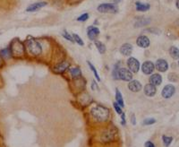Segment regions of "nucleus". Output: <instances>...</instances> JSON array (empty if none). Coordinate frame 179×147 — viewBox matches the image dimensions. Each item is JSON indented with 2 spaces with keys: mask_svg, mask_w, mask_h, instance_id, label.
Instances as JSON below:
<instances>
[{
  "mask_svg": "<svg viewBox=\"0 0 179 147\" xmlns=\"http://www.w3.org/2000/svg\"><path fill=\"white\" fill-rule=\"evenodd\" d=\"M135 7L138 12H146L151 8L150 4H145L141 2H136L135 3Z\"/></svg>",
  "mask_w": 179,
  "mask_h": 147,
  "instance_id": "obj_19",
  "label": "nucleus"
},
{
  "mask_svg": "<svg viewBox=\"0 0 179 147\" xmlns=\"http://www.w3.org/2000/svg\"><path fill=\"white\" fill-rule=\"evenodd\" d=\"M115 102L120 106L121 108H124L125 107V103H124V100H123V96L118 89L115 90Z\"/></svg>",
  "mask_w": 179,
  "mask_h": 147,
  "instance_id": "obj_21",
  "label": "nucleus"
},
{
  "mask_svg": "<svg viewBox=\"0 0 179 147\" xmlns=\"http://www.w3.org/2000/svg\"><path fill=\"white\" fill-rule=\"evenodd\" d=\"M120 1H121V0H114V2H115V3H119Z\"/></svg>",
  "mask_w": 179,
  "mask_h": 147,
  "instance_id": "obj_39",
  "label": "nucleus"
},
{
  "mask_svg": "<svg viewBox=\"0 0 179 147\" xmlns=\"http://www.w3.org/2000/svg\"><path fill=\"white\" fill-rule=\"evenodd\" d=\"M175 92V86L172 85V84H167V85H166V86L163 88L161 94H162V97H163V98H165V99H169V98H171V97L174 95Z\"/></svg>",
  "mask_w": 179,
  "mask_h": 147,
  "instance_id": "obj_7",
  "label": "nucleus"
},
{
  "mask_svg": "<svg viewBox=\"0 0 179 147\" xmlns=\"http://www.w3.org/2000/svg\"><path fill=\"white\" fill-rule=\"evenodd\" d=\"M117 7L115 4H109V3H105V4H100L98 7V11L102 14H115L117 12Z\"/></svg>",
  "mask_w": 179,
  "mask_h": 147,
  "instance_id": "obj_4",
  "label": "nucleus"
},
{
  "mask_svg": "<svg viewBox=\"0 0 179 147\" xmlns=\"http://www.w3.org/2000/svg\"><path fill=\"white\" fill-rule=\"evenodd\" d=\"M155 66L152 61H145L141 66V71L145 75H151L153 73Z\"/></svg>",
  "mask_w": 179,
  "mask_h": 147,
  "instance_id": "obj_8",
  "label": "nucleus"
},
{
  "mask_svg": "<svg viewBox=\"0 0 179 147\" xmlns=\"http://www.w3.org/2000/svg\"><path fill=\"white\" fill-rule=\"evenodd\" d=\"M156 68L160 72H166L168 69V64L165 59L160 58V59H158L156 62Z\"/></svg>",
  "mask_w": 179,
  "mask_h": 147,
  "instance_id": "obj_16",
  "label": "nucleus"
},
{
  "mask_svg": "<svg viewBox=\"0 0 179 147\" xmlns=\"http://www.w3.org/2000/svg\"><path fill=\"white\" fill-rule=\"evenodd\" d=\"M118 79L125 82H130L133 79V73L129 69L121 67L118 69Z\"/></svg>",
  "mask_w": 179,
  "mask_h": 147,
  "instance_id": "obj_5",
  "label": "nucleus"
},
{
  "mask_svg": "<svg viewBox=\"0 0 179 147\" xmlns=\"http://www.w3.org/2000/svg\"><path fill=\"white\" fill-rule=\"evenodd\" d=\"M69 72H70L71 75H72L74 78H78V77H80V76L82 75V72H81V70H80L78 67L71 68V69L69 70Z\"/></svg>",
  "mask_w": 179,
  "mask_h": 147,
  "instance_id": "obj_23",
  "label": "nucleus"
},
{
  "mask_svg": "<svg viewBox=\"0 0 179 147\" xmlns=\"http://www.w3.org/2000/svg\"><path fill=\"white\" fill-rule=\"evenodd\" d=\"M26 48L28 52L32 56H39L42 52L41 44L34 39H29L26 41Z\"/></svg>",
  "mask_w": 179,
  "mask_h": 147,
  "instance_id": "obj_2",
  "label": "nucleus"
},
{
  "mask_svg": "<svg viewBox=\"0 0 179 147\" xmlns=\"http://www.w3.org/2000/svg\"><path fill=\"white\" fill-rule=\"evenodd\" d=\"M87 63H88V65H89V67H90V68H91V70L93 72V74H94V75H95V77H96V79L100 82V75H99V73L97 72V70H96V68L94 67V66L90 62V61H87Z\"/></svg>",
  "mask_w": 179,
  "mask_h": 147,
  "instance_id": "obj_27",
  "label": "nucleus"
},
{
  "mask_svg": "<svg viewBox=\"0 0 179 147\" xmlns=\"http://www.w3.org/2000/svg\"><path fill=\"white\" fill-rule=\"evenodd\" d=\"M176 7L179 9V0H176Z\"/></svg>",
  "mask_w": 179,
  "mask_h": 147,
  "instance_id": "obj_38",
  "label": "nucleus"
},
{
  "mask_svg": "<svg viewBox=\"0 0 179 147\" xmlns=\"http://www.w3.org/2000/svg\"><path fill=\"white\" fill-rule=\"evenodd\" d=\"M91 114L93 119L98 122H105L109 117V109L104 106L97 105L91 110Z\"/></svg>",
  "mask_w": 179,
  "mask_h": 147,
  "instance_id": "obj_1",
  "label": "nucleus"
},
{
  "mask_svg": "<svg viewBox=\"0 0 179 147\" xmlns=\"http://www.w3.org/2000/svg\"><path fill=\"white\" fill-rule=\"evenodd\" d=\"M131 123L134 126L136 125V119H135V115L134 114H132V116H131Z\"/></svg>",
  "mask_w": 179,
  "mask_h": 147,
  "instance_id": "obj_36",
  "label": "nucleus"
},
{
  "mask_svg": "<svg viewBox=\"0 0 179 147\" xmlns=\"http://www.w3.org/2000/svg\"><path fill=\"white\" fill-rule=\"evenodd\" d=\"M155 123H156V119H146L142 122V124L144 126H150V125H153Z\"/></svg>",
  "mask_w": 179,
  "mask_h": 147,
  "instance_id": "obj_29",
  "label": "nucleus"
},
{
  "mask_svg": "<svg viewBox=\"0 0 179 147\" xmlns=\"http://www.w3.org/2000/svg\"><path fill=\"white\" fill-rule=\"evenodd\" d=\"M0 56L4 58H9L11 57L12 54H11V50H10V48H6V49H1L0 50Z\"/></svg>",
  "mask_w": 179,
  "mask_h": 147,
  "instance_id": "obj_24",
  "label": "nucleus"
},
{
  "mask_svg": "<svg viewBox=\"0 0 179 147\" xmlns=\"http://www.w3.org/2000/svg\"><path fill=\"white\" fill-rule=\"evenodd\" d=\"M114 136H115V132L111 129H108L102 134L101 140L103 142H110L114 139Z\"/></svg>",
  "mask_w": 179,
  "mask_h": 147,
  "instance_id": "obj_17",
  "label": "nucleus"
},
{
  "mask_svg": "<svg viewBox=\"0 0 179 147\" xmlns=\"http://www.w3.org/2000/svg\"><path fill=\"white\" fill-rule=\"evenodd\" d=\"M128 88L129 90L133 93H138L141 90V83L137 81V80H131L128 83Z\"/></svg>",
  "mask_w": 179,
  "mask_h": 147,
  "instance_id": "obj_11",
  "label": "nucleus"
},
{
  "mask_svg": "<svg viewBox=\"0 0 179 147\" xmlns=\"http://www.w3.org/2000/svg\"><path fill=\"white\" fill-rule=\"evenodd\" d=\"M63 37L64 38H66V40H68V41H70L71 42H74V38H73V36L72 35H70L66 31H65L64 33H63Z\"/></svg>",
  "mask_w": 179,
  "mask_h": 147,
  "instance_id": "obj_32",
  "label": "nucleus"
},
{
  "mask_svg": "<svg viewBox=\"0 0 179 147\" xmlns=\"http://www.w3.org/2000/svg\"><path fill=\"white\" fill-rule=\"evenodd\" d=\"M100 35V30L99 28L94 26H90L87 30V36L91 41H95L96 38Z\"/></svg>",
  "mask_w": 179,
  "mask_h": 147,
  "instance_id": "obj_9",
  "label": "nucleus"
},
{
  "mask_svg": "<svg viewBox=\"0 0 179 147\" xmlns=\"http://www.w3.org/2000/svg\"><path fill=\"white\" fill-rule=\"evenodd\" d=\"M2 64H3V60H2V56H0V67H1Z\"/></svg>",
  "mask_w": 179,
  "mask_h": 147,
  "instance_id": "obj_37",
  "label": "nucleus"
},
{
  "mask_svg": "<svg viewBox=\"0 0 179 147\" xmlns=\"http://www.w3.org/2000/svg\"><path fill=\"white\" fill-rule=\"evenodd\" d=\"M162 140H163L164 145H165L166 147H168V146L171 144L172 141H173V137H171V136H167V135H163V136H162Z\"/></svg>",
  "mask_w": 179,
  "mask_h": 147,
  "instance_id": "obj_26",
  "label": "nucleus"
},
{
  "mask_svg": "<svg viewBox=\"0 0 179 147\" xmlns=\"http://www.w3.org/2000/svg\"><path fill=\"white\" fill-rule=\"evenodd\" d=\"M150 22H151V20H150V19L141 17V18L137 19V21H136L135 23H134V26H135L136 28H137V27H143V26L148 25Z\"/></svg>",
  "mask_w": 179,
  "mask_h": 147,
  "instance_id": "obj_20",
  "label": "nucleus"
},
{
  "mask_svg": "<svg viewBox=\"0 0 179 147\" xmlns=\"http://www.w3.org/2000/svg\"><path fill=\"white\" fill-rule=\"evenodd\" d=\"M113 106H114V109H115V110L116 111V113L117 114H119V115H121L122 113H123V110H122V108L119 106L116 102H114L113 103Z\"/></svg>",
  "mask_w": 179,
  "mask_h": 147,
  "instance_id": "obj_30",
  "label": "nucleus"
},
{
  "mask_svg": "<svg viewBox=\"0 0 179 147\" xmlns=\"http://www.w3.org/2000/svg\"><path fill=\"white\" fill-rule=\"evenodd\" d=\"M178 66H179V62H178Z\"/></svg>",
  "mask_w": 179,
  "mask_h": 147,
  "instance_id": "obj_40",
  "label": "nucleus"
},
{
  "mask_svg": "<svg viewBox=\"0 0 179 147\" xmlns=\"http://www.w3.org/2000/svg\"><path fill=\"white\" fill-rule=\"evenodd\" d=\"M47 5H48L47 2H37V3H34V4L30 5V6L27 7L26 11H27V12H36V11L41 9L42 7H46Z\"/></svg>",
  "mask_w": 179,
  "mask_h": 147,
  "instance_id": "obj_13",
  "label": "nucleus"
},
{
  "mask_svg": "<svg viewBox=\"0 0 179 147\" xmlns=\"http://www.w3.org/2000/svg\"><path fill=\"white\" fill-rule=\"evenodd\" d=\"M167 78H168V80L171 81V82H175V81H177V75H176L175 73H170V74L168 75Z\"/></svg>",
  "mask_w": 179,
  "mask_h": 147,
  "instance_id": "obj_33",
  "label": "nucleus"
},
{
  "mask_svg": "<svg viewBox=\"0 0 179 147\" xmlns=\"http://www.w3.org/2000/svg\"><path fill=\"white\" fill-rule=\"evenodd\" d=\"M150 83L155 86L160 85V83H162V76L160 74H153L150 77Z\"/></svg>",
  "mask_w": 179,
  "mask_h": 147,
  "instance_id": "obj_18",
  "label": "nucleus"
},
{
  "mask_svg": "<svg viewBox=\"0 0 179 147\" xmlns=\"http://www.w3.org/2000/svg\"><path fill=\"white\" fill-rule=\"evenodd\" d=\"M69 62H67V61H63V62H61L60 64H58L57 66H56L55 67V68H54V71H55V73H56V74H63L68 67H69Z\"/></svg>",
  "mask_w": 179,
  "mask_h": 147,
  "instance_id": "obj_15",
  "label": "nucleus"
},
{
  "mask_svg": "<svg viewBox=\"0 0 179 147\" xmlns=\"http://www.w3.org/2000/svg\"><path fill=\"white\" fill-rule=\"evenodd\" d=\"M95 46L97 47V49L99 50V52L100 54H104L106 52V46L102 42H100L99 41H95Z\"/></svg>",
  "mask_w": 179,
  "mask_h": 147,
  "instance_id": "obj_25",
  "label": "nucleus"
},
{
  "mask_svg": "<svg viewBox=\"0 0 179 147\" xmlns=\"http://www.w3.org/2000/svg\"><path fill=\"white\" fill-rule=\"evenodd\" d=\"M136 44L137 46H139L140 48H142V49H146L150 46L151 44V41H150V39H149L147 36L145 35H141L137 38L136 40Z\"/></svg>",
  "mask_w": 179,
  "mask_h": 147,
  "instance_id": "obj_10",
  "label": "nucleus"
},
{
  "mask_svg": "<svg viewBox=\"0 0 179 147\" xmlns=\"http://www.w3.org/2000/svg\"><path fill=\"white\" fill-rule=\"evenodd\" d=\"M72 36H73V38H74V41L76 43H78L80 46H83V45H84V42L82 41V40L81 39V37H80L79 35H77V34L74 33Z\"/></svg>",
  "mask_w": 179,
  "mask_h": 147,
  "instance_id": "obj_28",
  "label": "nucleus"
},
{
  "mask_svg": "<svg viewBox=\"0 0 179 147\" xmlns=\"http://www.w3.org/2000/svg\"><path fill=\"white\" fill-rule=\"evenodd\" d=\"M11 54L14 56H22L24 54V46L19 40H14L10 47Z\"/></svg>",
  "mask_w": 179,
  "mask_h": 147,
  "instance_id": "obj_3",
  "label": "nucleus"
},
{
  "mask_svg": "<svg viewBox=\"0 0 179 147\" xmlns=\"http://www.w3.org/2000/svg\"><path fill=\"white\" fill-rule=\"evenodd\" d=\"M169 54H170V56L173 58V59H178L179 58V49L176 48V47H171L169 49Z\"/></svg>",
  "mask_w": 179,
  "mask_h": 147,
  "instance_id": "obj_22",
  "label": "nucleus"
},
{
  "mask_svg": "<svg viewBox=\"0 0 179 147\" xmlns=\"http://www.w3.org/2000/svg\"><path fill=\"white\" fill-rule=\"evenodd\" d=\"M127 66L132 73H137L140 69V62L135 57H130L127 60Z\"/></svg>",
  "mask_w": 179,
  "mask_h": 147,
  "instance_id": "obj_6",
  "label": "nucleus"
},
{
  "mask_svg": "<svg viewBox=\"0 0 179 147\" xmlns=\"http://www.w3.org/2000/svg\"><path fill=\"white\" fill-rule=\"evenodd\" d=\"M88 18H89V14L85 13V14L80 15V16L77 18V21H78V22H85V21L88 20Z\"/></svg>",
  "mask_w": 179,
  "mask_h": 147,
  "instance_id": "obj_31",
  "label": "nucleus"
},
{
  "mask_svg": "<svg viewBox=\"0 0 179 147\" xmlns=\"http://www.w3.org/2000/svg\"><path fill=\"white\" fill-rule=\"evenodd\" d=\"M157 93V89H156V86L152 84V83H149L146 84L144 86V93L146 96L148 97H153Z\"/></svg>",
  "mask_w": 179,
  "mask_h": 147,
  "instance_id": "obj_12",
  "label": "nucleus"
},
{
  "mask_svg": "<svg viewBox=\"0 0 179 147\" xmlns=\"http://www.w3.org/2000/svg\"><path fill=\"white\" fill-rule=\"evenodd\" d=\"M133 52V46L130 43H125L120 48V53L125 56H129Z\"/></svg>",
  "mask_w": 179,
  "mask_h": 147,
  "instance_id": "obj_14",
  "label": "nucleus"
},
{
  "mask_svg": "<svg viewBox=\"0 0 179 147\" xmlns=\"http://www.w3.org/2000/svg\"><path fill=\"white\" fill-rule=\"evenodd\" d=\"M144 147H156V145L152 141H147L144 143Z\"/></svg>",
  "mask_w": 179,
  "mask_h": 147,
  "instance_id": "obj_34",
  "label": "nucleus"
},
{
  "mask_svg": "<svg viewBox=\"0 0 179 147\" xmlns=\"http://www.w3.org/2000/svg\"><path fill=\"white\" fill-rule=\"evenodd\" d=\"M121 119H122V125L123 126H126V114L123 112L122 114H121Z\"/></svg>",
  "mask_w": 179,
  "mask_h": 147,
  "instance_id": "obj_35",
  "label": "nucleus"
}]
</instances>
